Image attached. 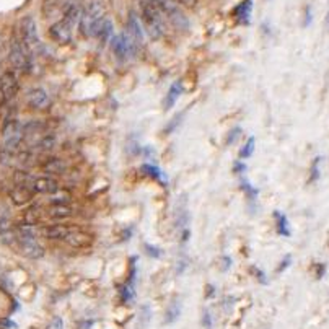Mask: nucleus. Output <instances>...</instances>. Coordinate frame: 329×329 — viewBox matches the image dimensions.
Wrapping results in <instances>:
<instances>
[{"mask_svg":"<svg viewBox=\"0 0 329 329\" xmlns=\"http://www.w3.org/2000/svg\"><path fill=\"white\" fill-rule=\"evenodd\" d=\"M113 36H114V23L109 16H106L101 21L100 26H98L96 33H95V38L98 41V44L103 47V46H106L108 42H111Z\"/></svg>","mask_w":329,"mask_h":329,"instance_id":"18","label":"nucleus"},{"mask_svg":"<svg viewBox=\"0 0 329 329\" xmlns=\"http://www.w3.org/2000/svg\"><path fill=\"white\" fill-rule=\"evenodd\" d=\"M65 168H67V165L64 163V160H60V158H49L42 163V170H44V173H47V176L60 175V173L65 171Z\"/></svg>","mask_w":329,"mask_h":329,"instance_id":"23","label":"nucleus"},{"mask_svg":"<svg viewBox=\"0 0 329 329\" xmlns=\"http://www.w3.org/2000/svg\"><path fill=\"white\" fill-rule=\"evenodd\" d=\"M179 315H181V303L179 302H173L171 305L166 310V315H165V323L166 325H171V323H175Z\"/></svg>","mask_w":329,"mask_h":329,"instance_id":"26","label":"nucleus"},{"mask_svg":"<svg viewBox=\"0 0 329 329\" xmlns=\"http://www.w3.org/2000/svg\"><path fill=\"white\" fill-rule=\"evenodd\" d=\"M181 93H183V83L179 82H175L171 86H170V90H168V93L165 95V100H163V108L165 109H171L173 106L176 104V101L179 100V96H181Z\"/></svg>","mask_w":329,"mask_h":329,"instance_id":"21","label":"nucleus"},{"mask_svg":"<svg viewBox=\"0 0 329 329\" xmlns=\"http://www.w3.org/2000/svg\"><path fill=\"white\" fill-rule=\"evenodd\" d=\"M144 250H145L147 256H150V258H153V259H158V258H161V254H163V251H161L158 246H153V245H150V243H145V245H144Z\"/></svg>","mask_w":329,"mask_h":329,"instance_id":"35","label":"nucleus"},{"mask_svg":"<svg viewBox=\"0 0 329 329\" xmlns=\"http://www.w3.org/2000/svg\"><path fill=\"white\" fill-rule=\"evenodd\" d=\"M126 28H127L126 33L130 36V38H132V41L135 42V46H142V44H144V28H142L140 16L135 13L134 10L129 11Z\"/></svg>","mask_w":329,"mask_h":329,"instance_id":"10","label":"nucleus"},{"mask_svg":"<svg viewBox=\"0 0 329 329\" xmlns=\"http://www.w3.org/2000/svg\"><path fill=\"white\" fill-rule=\"evenodd\" d=\"M251 271L254 272V276H256V279H258V281H259L261 284H264V285L268 284V279H266V274H264V272L261 271L259 268H256V266H253Z\"/></svg>","mask_w":329,"mask_h":329,"instance_id":"39","label":"nucleus"},{"mask_svg":"<svg viewBox=\"0 0 329 329\" xmlns=\"http://www.w3.org/2000/svg\"><path fill=\"white\" fill-rule=\"evenodd\" d=\"M202 326L206 329H212V316H210V313L207 312V310L202 315Z\"/></svg>","mask_w":329,"mask_h":329,"instance_id":"40","label":"nucleus"},{"mask_svg":"<svg viewBox=\"0 0 329 329\" xmlns=\"http://www.w3.org/2000/svg\"><path fill=\"white\" fill-rule=\"evenodd\" d=\"M150 316H152V310H150V307L148 305H142V308H140V320H142V323H140V328H147V325H148V321H150Z\"/></svg>","mask_w":329,"mask_h":329,"instance_id":"34","label":"nucleus"},{"mask_svg":"<svg viewBox=\"0 0 329 329\" xmlns=\"http://www.w3.org/2000/svg\"><path fill=\"white\" fill-rule=\"evenodd\" d=\"M121 299H122V302H126V303H129L130 300H134V287H132V284H126L121 289Z\"/></svg>","mask_w":329,"mask_h":329,"instance_id":"33","label":"nucleus"},{"mask_svg":"<svg viewBox=\"0 0 329 329\" xmlns=\"http://www.w3.org/2000/svg\"><path fill=\"white\" fill-rule=\"evenodd\" d=\"M28 104L33 109H46L51 106V96L44 88H33L28 91Z\"/></svg>","mask_w":329,"mask_h":329,"instance_id":"14","label":"nucleus"},{"mask_svg":"<svg viewBox=\"0 0 329 329\" xmlns=\"http://www.w3.org/2000/svg\"><path fill=\"white\" fill-rule=\"evenodd\" d=\"M175 223H176V228L179 230V232H183V230L188 228L189 214H188V202H186V196H183L181 201H179V204H178Z\"/></svg>","mask_w":329,"mask_h":329,"instance_id":"19","label":"nucleus"},{"mask_svg":"<svg viewBox=\"0 0 329 329\" xmlns=\"http://www.w3.org/2000/svg\"><path fill=\"white\" fill-rule=\"evenodd\" d=\"M274 220H276L277 233L281 235V237H290L292 232H290V225H289L287 215L282 214L281 210H274Z\"/></svg>","mask_w":329,"mask_h":329,"instance_id":"24","label":"nucleus"},{"mask_svg":"<svg viewBox=\"0 0 329 329\" xmlns=\"http://www.w3.org/2000/svg\"><path fill=\"white\" fill-rule=\"evenodd\" d=\"M16 241L20 245V250L29 259H41L44 256V248L36 238V232L29 225H18L16 228Z\"/></svg>","mask_w":329,"mask_h":329,"instance_id":"4","label":"nucleus"},{"mask_svg":"<svg viewBox=\"0 0 329 329\" xmlns=\"http://www.w3.org/2000/svg\"><path fill=\"white\" fill-rule=\"evenodd\" d=\"M326 271H328V266H326L325 263L315 264V277H316V279H323V277H325Z\"/></svg>","mask_w":329,"mask_h":329,"instance_id":"38","label":"nucleus"},{"mask_svg":"<svg viewBox=\"0 0 329 329\" xmlns=\"http://www.w3.org/2000/svg\"><path fill=\"white\" fill-rule=\"evenodd\" d=\"M290 263H292V256L290 254H287V256L284 258V261H281V266L277 268V274H281V272H284L285 269H287L290 266Z\"/></svg>","mask_w":329,"mask_h":329,"instance_id":"41","label":"nucleus"},{"mask_svg":"<svg viewBox=\"0 0 329 329\" xmlns=\"http://www.w3.org/2000/svg\"><path fill=\"white\" fill-rule=\"evenodd\" d=\"M49 36H51V39L59 42V44H65V42H70L72 39V28L67 24L65 21H57L51 24V28H49Z\"/></svg>","mask_w":329,"mask_h":329,"instance_id":"15","label":"nucleus"},{"mask_svg":"<svg viewBox=\"0 0 329 329\" xmlns=\"http://www.w3.org/2000/svg\"><path fill=\"white\" fill-rule=\"evenodd\" d=\"M60 3L62 0H42V5H41V11L44 18H49L54 11H57L60 8Z\"/></svg>","mask_w":329,"mask_h":329,"instance_id":"27","label":"nucleus"},{"mask_svg":"<svg viewBox=\"0 0 329 329\" xmlns=\"http://www.w3.org/2000/svg\"><path fill=\"white\" fill-rule=\"evenodd\" d=\"M38 222H39V214H38V209L36 207H31V209L26 210V212H23V219H21L23 225L34 227Z\"/></svg>","mask_w":329,"mask_h":329,"instance_id":"28","label":"nucleus"},{"mask_svg":"<svg viewBox=\"0 0 329 329\" xmlns=\"http://www.w3.org/2000/svg\"><path fill=\"white\" fill-rule=\"evenodd\" d=\"M46 214L54 220H64L73 215V209L69 204H51V207L46 210Z\"/></svg>","mask_w":329,"mask_h":329,"instance_id":"20","label":"nucleus"},{"mask_svg":"<svg viewBox=\"0 0 329 329\" xmlns=\"http://www.w3.org/2000/svg\"><path fill=\"white\" fill-rule=\"evenodd\" d=\"M326 23L329 24V11H328V18H326Z\"/></svg>","mask_w":329,"mask_h":329,"instance_id":"49","label":"nucleus"},{"mask_svg":"<svg viewBox=\"0 0 329 329\" xmlns=\"http://www.w3.org/2000/svg\"><path fill=\"white\" fill-rule=\"evenodd\" d=\"M20 38L24 42V46L29 51L31 55H42L46 51L44 44L39 38L38 33V24H36L34 18L31 15H26L21 18L20 21Z\"/></svg>","mask_w":329,"mask_h":329,"instance_id":"3","label":"nucleus"},{"mask_svg":"<svg viewBox=\"0 0 329 329\" xmlns=\"http://www.w3.org/2000/svg\"><path fill=\"white\" fill-rule=\"evenodd\" d=\"M75 227H69V225H64V223H54V225H49L44 227L41 230V233L44 235L47 240H59V241H64L69 233Z\"/></svg>","mask_w":329,"mask_h":329,"instance_id":"17","label":"nucleus"},{"mask_svg":"<svg viewBox=\"0 0 329 329\" xmlns=\"http://www.w3.org/2000/svg\"><path fill=\"white\" fill-rule=\"evenodd\" d=\"M312 7H307V10H305V21H303V26H310V24H312Z\"/></svg>","mask_w":329,"mask_h":329,"instance_id":"42","label":"nucleus"},{"mask_svg":"<svg viewBox=\"0 0 329 329\" xmlns=\"http://www.w3.org/2000/svg\"><path fill=\"white\" fill-rule=\"evenodd\" d=\"M233 171L237 173V175H241V173H243V171H246V165H245V163H241V161H235Z\"/></svg>","mask_w":329,"mask_h":329,"instance_id":"43","label":"nucleus"},{"mask_svg":"<svg viewBox=\"0 0 329 329\" xmlns=\"http://www.w3.org/2000/svg\"><path fill=\"white\" fill-rule=\"evenodd\" d=\"M91 326H93V321H91V320H88V321H83V323H80L78 329H90Z\"/></svg>","mask_w":329,"mask_h":329,"instance_id":"47","label":"nucleus"},{"mask_svg":"<svg viewBox=\"0 0 329 329\" xmlns=\"http://www.w3.org/2000/svg\"><path fill=\"white\" fill-rule=\"evenodd\" d=\"M8 328H16V325L10 320H0V329H8Z\"/></svg>","mask_w":329,"mask_h":329,"instance_id":"44","label":"nucleus"},{"mask_svg":"<svg viewBox=\"0 0 329 329\" xmlns=\"http://www.w3.org/2000/svg\"><path fill=\"white\" fill-rule=\"evenodd\" d=\"M241 135V129L240 127H235L228 132V137H227V145H233L235 142H237L240 139Z\"/></svg>","mask_w":329,"mask_h":329,"instance_id":"37","label":"nucleus"},{"mask_svg":"<svg viewBox=\"0 0 329 329\" xmlns=\"http://www.w3.org/2000/svg\"><path fill=\"white\" fill-rule=\"evenodd\" d=\"M82 15H83V10L80 7V3L77 0H72V2H67L64 5V10H62V21H65L73 29L77 24H80Z\"/></svg>","mask_w":329,"mask_h":329,"instance_id":"12","label":"nucleus"},{"mask_svg":"<svg viewBox=\"0 0 329 329\" xmlns=\"http://www.w3.org/2000/svg\"><path fill=\"white\" fill-rule=\"evenodd\" d=\"M51 329H62V320L60 318H54Z\"/></svg>","mask_w":329,"mask_h":329,"instance_id":"46","label":"nucleus"},{"mask_svg":"<svg viewBox=\"0 0 329 329\" xmlns=\"http://www.w3.org/2000/svg\"><path fill=\"white\" fill-rule=\"evenodd\" d=\"M8 59L11 67L18 72L28 73L31 70V67H33V64H31V54L18 34H13L10 39Z\"/></svg>","mask_w":329,"mask_h":329,"instance_id":"5","label":"nucleus"},{"mask_svg":"<svg viewBox=\"0 0 329 329\" xmlns=\"http://www.w3.org/2000/svg\"><path fill=\"white\" fill-rule=\"evenodd\" d=\"M251 10H253V0H243L237 8H235L233 15L237 18L238 23L248 24L250 23V16H251Z\"/></svg>","mask_w":329,"mask_h":329,"instance_id":"22","label":"nucleus"},{"mask_svg":"<svg viewBox=\"0 0 329 329\" xmlns=\"http://www.w3.org/2000/svg\"><path fill=\"white\" fill-rule=\"evenodd\" d=\"M214 295V287L212 285H207V297H212Z\"/></svg>","mask_w":329,"mask_h":329,"instance_id":"48","label":"nucleus"},{"mask_svg":"<svg viewBox=\"0 0 329 329\" xmlns=\"http://www.w3.org/2000/svg\"><path fill=\"white\" fill-rule=\"evenodd\" d=\"M34 197V191L23 184H15L10 191V199L16 206H26Z\"/></svg>","mask_w":329,"mask_h":329,"instance_id":"16","label":"nucleus"},{"mask_svg":"<svg viewBox=\"0 0 329 329\" xmlns=\"http://www.w3.org/2000/svg\"><path fill=\"white\" fill-rule=\"evenodd\" d=\"M140 18L152 39H161L166 33V18L152 0L140 2Z\"/></svg>","mask_w":329,"mask_h":329,"instance_id":"1","label":"nucleus"},{"mask_svg":"<svg viewBox=\"0 0 329 329\" xmlns=\"http://www.w3.org/2000/svg\"><path fill=\"white\" fill-rule=\"evenodd\" d=\"M31 189L34 191V194H54L60 189V184L55 178L52 176H36L31 183Z\"/></svg>","mask_w":329,"mask_h":329,"instance_id":"11","label":"nucleus"},{"mask_svg":"<svg viewBox=\"0 0 329 329\" xmlns=\"http://www.w3.org/2000/svg\"><path fill=\"white\" fill-rule=\"evenodd\" d=\"M140 171L144 173L145 176H148V178L157 179V181H161V183H166V176H163V173H161V170L158 168L157 165H150V163L142 165Z\"/></svg>","mask_w":329,"mask_h":329,"instance_id":"25","label":"nucleus"},{"mask_svg":"<svg viewBox=\"0 0 329 329\" xmlns=\"http://www.w3.org/2000/svg\"><path fill=\"white\" fill-rule=\"evenodd\" d=\"M111 49L116 54L117 59L126 60V59H132L137 51V46L132 41V38L127 33H121V34H114L113 39H111Z\"/></svg>","mask_w":329,"mask_h":329,"instance_id":"8","label":"nucleus"},{"mask_svg":"<svg viewBox=\"0 0 329 329\" xmlns=\"http://www.w3.org/2000/svg\"><path fill=\"white\" fill-rule=\"evenodd\" d=\"M106 18V7L103 0H90L86 8L83 10L82 20H80V33L86 38H95V33L101 21Z\"/></svg>","mask_w":329,"mask_h":329,"instance_id":"2","label":"nucleus"},{"mask_svg":"<svg viewBox=\"0 0 329 329\" xmlns=\"http://www.w3.org/2000/svg\"><path fill=\"white\" fill-rule=\"evenodd\" d=\"M64 241L70 248L85 250V248H90L93 245V235L86 233V232H83V230H80V228H73L72 232L69 233V237H67Z\"/></svg>","mask_w":329,"mask_h":329,"instance_id":"13","label":"nucleus"},{"mask_svg":"<svg viewBox=\"0 0 329 329\" xmlns=\"http://www.w3.org/2000/svg\"><path fill=\"white\" fill-rule=\"evenodd\" d=\"M20 90V83H18V77L13 70H7L0 77V93L7 101L13 100Z\"/></svg>","mask_w":329,"mask_h":329,"instance_id":"9","label":"nucleus"},{"mask_svg":"<svg viewBox=\"0 0 329 329\" xmlns=\"http://www.w3.org/2000/svg\"><path fill=\"white\" fill-rule=\"evenodd\" d=\"M241 189H243L245 192H246V196H248V199H250L251 202H254L258 199V189L256 188H253V186L248 183V181H241Z\"/></svg>","mask_w":329,"mask_h":329,"instance_id":"32","label":"nucleus"},{"mask_svg":"<svg viewBox=\"0 0 329 329\" xmlns=\"http://www.w3.org/2000/svg\"><path fill=\"white\" fill-rule=\"evenodd\" d=\"M183 116H184V113H181V114H178V116H175V117H173V119H171V121H170L168 124H166V127L163 129V132H165V134H171L173 130H175V129H176L178 126H179V124H181V119H183Z\"/></svg>","mask_w":329,"mask_h":329,"instance_id":"36","label":"nucleus"},{"mask_svg":"<svg viewBox=\"0 0 329 329\" xmlns=\"http://www.w3.org/2000/svg\"><path fill=\"white\" fill-rule=\"evenodd\" d=\"M2 139H3V148L13 152L16 150L23 142V126L16 117H8L3 122L2 127Z\"/></svg>","mask_w":329,"mask_h":329,"instance_id":"7","label":"nucleus"},{"mask_svg":"<svg viewBox=\"0 0 329 329\" xmlns=\"http://www.w3.org/2000/svg\"><path fill=\"white\" fill-rule=\"evenodd\" d=\"M72 199L70 192H67L64 189H59L57 192H54V194H51V204H69V201Z\"/></svg>","mask_w":329,"mask_h":329,"instance_id":"30","label":"nucleus"},{"mask_svg":"<svg viewBox=\"0 0 329 329\" xmlns=\"http://www.w3.org/2000/svg\"><path fill=\"white\" fill-rule=\"evenodd\" d=\"M222 271H227V269H230V266H232V259H230L228 256H223L222 258Z\"/></svg>","mask_w":329,"mask_h":329,"instance_id":"45","label":"nucleus"},{"mask_svg":"<svg viewBox=\"0 0 329 329\" xmlns=\"http://www.w3.org/2000/svg\"><path fill=\"white\" fill-rule=\"evenodd\" d=\"M157 5L158 10L165 15L166 21H170L173 26L179 31H188L189 29V20L184 15V11L178 7L175 0H152Z\"/></svg>","mask_w":329,"mask_h":329,"instance_id":"6","label":"nucleus"},{"mask_svg":"<svg viewBox=\"0 0 329 329\" xmlns=\"http://www.w3.org/2000/svg\"><path fill=\"white\" fill-rule=\"evenodd\" d=\"M254 145H256V139L250 137L246 144L243 145V148L240 150V158H250L253 155V152H254Z\"/></svg>","mask_w":329,"mask_h":329,"instance_id":"31","label":"nucleus"},{"mask_svg":"<svg viewBox=\"0 0 329 329\" xmlns=\"http://www.w3.org/2000/svg\"><path fill=\"white\" fill-rule=\"evenodd\" d=\"M321 157H315L312 161V166H310V178H308V183L313 184L320 179L321 176V170H320V165H321Z\"/></svg>","mask_w":329,"mask_h":329,"instance_id":"29","label":"nucleus"}]
</instances>
